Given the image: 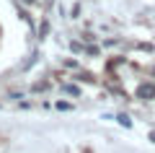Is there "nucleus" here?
I'll return each mask as SVG.
<instances>
[{
  "mask_svg": "<svg viewBox=\"0 0 155 153\" xmlns=\"http://www.w3.org/2000/svg\"><path fill=\"white\" fill-rule=\"evenodd\" d=\"M137 96H140V99H153V96H155V86H150V83L140 86V88H137Z\"/></svg>",
  "mask_w": 155,
  "mask_h": 153,
  "instance_id": "1",
  "label": "nucleus"
},
{
  "mask_svg": "<svg viewBox=\"0 0 155 153\" xmlns=\"http://www.w3.org/2000/svg\"><path fill=\"white\" fill-rule=\"evenodd\" d=\"M65 91L72 93V96H78V88H75V86H65Z\"/></svg>",
  "mask_w": 155,
  "mask_h": 153,
  "instance_id": "2",
  "label": "nucleus"
},
{
  "mask_svg": "<svg viewBox=\"0 0 155 153\" xmlns=\"http://www.w3.org/2000/svg\"><path fill=\"white\" fill-rule=\"evenodd\" d=\"M26 3H31V0H26Z\"/></svg>",
  "mask_w": 155,
  "mask_h": 153,
  "instance_id": "3",
  "label": "nucleus"
}]
</instances>
